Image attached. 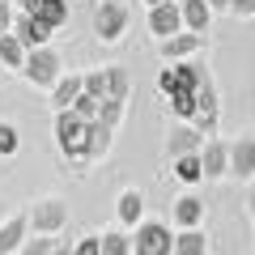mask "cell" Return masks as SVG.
Returning <instances> with one entry per match:
<instances>
[{
	"label": "cell",
	"mask_w": 255,
	"mask_h": 255,
	"mask_svg": "<svg viewBox=\"0 0 255 255\" xmlns=\"http://www.w3.org/2000/svg\"><path fill=\"white\" fill-rule=\"evenodd\" d=\"M85 140H90V124L77 111H55V145L64 157L85 162Z\"/></svg>",
	"instance_id": "6da1fadb"
},
{
	"label": "cell",
	"mask_w": 255,
	"mask_h": 255,
	"mask_svg": "<svg viewBox=\"0 0 255 255\" xmlns=\"http://www.w3.org/2000/svg\"><path fill=\"white\" fill-rule=\"evenodd\" d=\"M85 94L90 98H128V73L119 64H107V68H94L85 73Z\"/></svg>",
	"instance_id": "7a4b0ae2"
},
{
	"label": "cell",
	"mask_w": 255,
	"mask_h": 255,
	"mask_svg": "<svg viewBox=\"0 0 255 255\" xmlns=\"http://www.w3.org/2000/svg\"><path fill=\"white\" fill-rule=\"evenodd\" d=\"M132 255H174V234L162 221H140L132 238Z\"/></svg>",
	"instance_id": "3957f363"
},
{
	"label": "cell",
	"mask_w": 255,
	"mask_h": 255,
	"mask_svg": "<svg viewBox=\"0 0 255 255\" xmlns=\"http://www.w3.org/2000/svg\"><path fill=\"white\" fill-rule=\"evenodd\" d=\"M128 30V4H119V0H102L98 9H94V34L102 38V43H119Z\"/></svg>",
	"instance_id": "277c9868"
},
{
	"label": "cell",
	"mask_w": 255,
	"mask_h": 255,
	"mask_svg": "<svg viewBox=\"0 0 255 255\" xmlns=\"http://www.w3.org/2000/svg\"><path fill=\"white\" fill-rule=\"evenodd\" d=\"M21 73H26V81L30 85H55L60 81V55L51 51V47H34V51H26V68H21Z\"/></svg>",
	"instance_id": "5b68a950"
},
{
	"label": "cell",
	"mask_w": 255,
	"mask_h": 255,
	"mask_svg": "<svg viewBox=\"0 0 255 255\" xmlns=\"http://www.w3.org/2000/svg\"><path fill=\"white\" fill-rule=\"evenodd\" d=\"M26 217H30V226H34V234H60V230L68 226V204L55 200V196H47V200H38Z\"/></svg>",
	"instance_id": "8992f818"
},
{
	"label": "cell",
	"mask_w": 255,
	"mask_h": 255,
	"mask_svg": "<svg viewBox=\"0 0 255 255\" xmlns=\"http://www.w3.org/2000/svg\"><path fill=\"white\" fill-rule=\"evenodd\" d=\"M204 43H209V34L179 30V34H170V38H157V51H162V60H187V55H196Z\"/></svg>",
	"instance_id": "52a82bcc"
},
{
	"label": "cell",
	"mask_w": 255,
	"mask_h": 255,
	"mask_svg": "<svg viewBox=\"0 0 255 255\" xmlns=\"http://www.w3.org/2000/svg\"><path fill=\"white\" fill-rule=\"evenodd\" d=\"M149 30H153L157 38H170L183 30V13H179V0H162V4H153L149 9Z\"/></svg>",
	"instance_id": "ba28073f"
},
{
	"label": "cell",
	"mask_w": 255,
	"mask_h": 255,
	"mask_svg": "<svg viewBox=\"0 0 255 255\" xmlns=\"http://www.w3.org/2000/svg\"><path fill=\"white\" fill-rule=\"evenodd\" d=\"M13 34L21 38V47H26V51H34V47H47L51 26H47V21H38L34 13H17V17H13Z\"/></svg>",
	"instance_id": "9c48e42d"
},
{
	"label": "cell",
	"mask_w": 255,
	"mask_h": 255,
	"mask_svg": "<svg viewBox=\"0 0 255 255\" xmlns=\"http://www.w3.org/2000/svg\"><path fill=\"white\" fill-rule=\"evenodd\" d=\"M200 81H209V73H204L200 64H170V68H162V77H157L162 94L183 90V85H200Z\"/></svg>",
	"instance_id": "30bf717a"
},
{
	"label": "cell",
	"mask_w": 255,
	"mask_h": 255,
	"mask_svg": "<svg viewBox=\"0 0 255 255\" xmlns=\"http://www.w3.org/2000/svg\"><path fill=\"white\" fill-rule=\"evenodd\" d=\"M200 166H204V179H221V174H230V145L217 136L204 140L200 149Z\"/></svg>",
	"instance_id": "8fae6325"
},
{
	"label": "cell",
	"mask_w": 255,
	"mask_h": 255,
	"mask_svg": "<svg viewBox=\"0 0 255 255\" xmlns=\"http://www.w3.org/2000/svg\"><path fill=\"white\" fill-rule=\"evenodd\" d=\"M166 149H170V162L174 157H187V153H200L204 149V132L196 124H179L170 132V140H166Z\"/></svg>",
	"instance_id": "7c38bea8"
},
{
	"label": "cell",
	"mask_w": 255,
	"mask_h": 255,
	"mask_svg": "<svg viewBox=\"0 0 255 255\" xmlns=\"http://www.w3.org/2000/svg\"><path fill=\"white\" fill-rule=\"evenodd\" d=\"M230 174H238V179L255 174V136H238L230 145Z\"/></svg>",
	"instance_id": "4fadbf2b"
},
{
	"label": "cell",
	"mask_w": 255,
	"mask_h": 255,
	"mask_svg": "<svg viewBox=\"0 0 255 255\" xmlns=\"http://www.w3.org/2000/svg\"><path fill=\"white\" fill-rule=\"evenodd\" d=\"M26 234H30V217H26V213L9 217L4 226H0V255H13V251H21Z\"/></svg>",
	"instance_id": "5bb4252c"
},
{
	"label": "cell",
	"mask_w": 255,
	"mask_h": 255,
	"mask_svg": "<svg viewBox=\"0 0 255 255\" xmlns=\"http://www.w3.org/2000/svg\"><path fill=\"white\" fill-rule=\"evenodd\" d=\"M179 13H183V30H191V34H209L213 9L204 4V0H179Z\"/></svg>",
	"instance_id": "9a60e30c"
},
{
	"label": "cell",
	"mask_w": 255,
	"mask_h": 255,
	"mask_svg": "<svg viewBox=\"0 0 255 255\" xmlns=\"http://www.w3.org/2000/svg\"><path fill=\"white\" fill-rule=\"evenodd\" d=\"M85 94V77H77V73H68V77H60V81L51 85V102H55V111H68L77 98Z\"/></svg>",
	"instance_id": "2e32d148"
},
{
	"label": "cell",
	"mask_w": 255,
	"mask_h": 255,
	"mask_svg": "<svg viewBox=\"0 0 255 255\" xmlns=\"http://www.w3.org/2000/svg\"><path fill=\"white\" fill-rule=\"evenodd\" d=\"M111 136H115V128H107V124L94 119V124H90V140H85V162L107 157V153H111Z\"/></svg>",
	"instance_id": "e0dca14e"
},
{
	"label": "cell",
	"mask_w": 255,
	"mask_h": 255,
	"mask_svg": "<svg viewBox=\"0 0 255 255\" xmlns=\"http://www.w3.org/2000/svg\"><path fill=\"white\" fill-rule=\"evenodd\" d=\"M174 221H179L183 230H196L204 221V200L200 196H179V200H174Z\"/></svg>",
	"instance_id": "ac0fdd59"
},
{
	"label": "cell",
	"mask_w": 255,
	"mask_h": 255,
	"mask_svg": "<svg viewBox=\"0 0 255 255\" xmlns=\"http://www.w3.org/2000/svg\"><path fill=\"white\" fill-rule=\"evenodd\" d=\"M0 64L4 68H26V47H21V38L13 34H0Z\"/></svg>",
	"instance_id": "d6986e66"
},
{
	"label": "cell",
	"mask_w": 255,
	"mask_h": 255,
	"mask_svg": "<svg viewBox=\"0 0 255 255\" xmlns=\"http://www.w3.org/2000/svg\"><path fill=\"white\" fill-rule=\"evenodd\" d=\"M174 255H209V238L200 230H179L174 234Z\"/></svg>",
	"instance_id": "ffe728a7"
},
{
	"label": "cell",
	"mask_w": 255,
	"mask_h": 255,
	"mask_svg": "<svg viewBox=\"0 0 255 255\" xmlns=\"http://www.w3.org/2000/svg\"><path fill=\"white\" fill-rule=\"evenodd\" d=\"M140 213H145V196L140 191H124L119 196V221L124 226H140Z\"/></svg>",
	"instance_id": "44dd1931"
},
{
	"label": "cell",
	"mask_w": 255,
	"mask_h": 255,
	"mask_svg": "<svg viewBox=\"0 0 255 255\" xmlns=\"http://www.w3.org/2000/svg\"><path fill=\"white\" fill-rule=\"evenodd\" d=\"M34 17H38V21H47L51 30H60L64 21H68V4H64V0H38Z\"/></svg>",
	"instance_id": "7402d4cb"
},
{
	"label": "cell",
	"mask_w": 255,
	"mask_h": 255,
	"mask_svg": "<svg viewBox=\"0 0 255 255\" xmlns=\"http://www.w3.org/2000/svg\"><path fill=\"white\" fill-rule=\"evenodd\" d=\"M166 98H170V111H174L179 119H191V115H196V85H183V90H170Z\"/></svg>",
	"instance_id": "603a6c76"
},
{
	"label": "cell",
	"mask_w": 255,
	"mask_h": 255,
	"mask_svg": "<svg viewBox=\"0 0 255 255\" xmlns=\"http://www.w3.org/2000/svg\"><path fill=\"white\" fill-rule=\"evenodd\" d=\"M174 179H183V183H200V179H204V166H200V153L174 157Z\"/></svg>",
	"instance_id": "cb8c5ba5"
},
{
	"label": "cell",
	"mask_w": 255,
	"mask_h": 255,
	"mask_svg": "<svg viewBox=\"0 0 255 255\" xmlns=\"http://www.w3.org/2000/svg\"><path fill=\"white\" fill-rule=\"evenodd\" d=\"M98 238H102V255H132V238L119 234V230H107Z\"/></svg>",
	"instance_id": "d4e9b609"
},
{
	"label": "cell",
	"mask_w": 255,
	"mask_h": 255,
	"mask_svg": "<svg viewBox=\"0 0 255 255\" xmlns=\"http://www.w3.org/2000/svg\"><path fill=\"white\" fill-rule=\"evenodd\" d=\"M119 119H124V98H102L98 102V124L119 128Z\"/></svg>",
	"instance_id": "484cf974"
},
{
	"label": "cell",
	"mask_w": 255,
	"mask_h": 255,
	"mask_svg": "<svg viewBox=\"0 0 255 255\" xmlns=\"http://www.w3.org/2000/svg\"><path fill=\"white\" fill-rule=\"evenodd\" d=\"M55 243H60V238H51V234L26 238V243H21V255H55Z\"/></svg>",
	"instance_id": "4316f807"
},
{
	"label": "cell",
	"mask_w": 255,
	"mask_h": 255,
	"mask_svg": "<svg viewBox=\"0 0 255 255\" xmlns=\"http://www.w3.org/2000/svg\"><path fill=\"white\" fill-rule=\"evenodd\" d=\"M21 149V136H17V128L13 124H0V157H13Z\"/></svg>",
	"instance_id": "83f0119b"
},
{
	"label": "cell",
	"mask_w": 255,
	"mask_h": 255,
	"mask_svg": "<svg viewBox=\"0 0 255 255\" xmlns=\"http://www.w3.org/2000/svg\"><path fill=\"white\" fill-rule=\"evenodd\" d=\"M68 111H77V115H81L85 124H94V119H98V98H90V94H81V98H77V102H73Z\"/></svg>",
	"instance_id": "f1b7e54d"
},
{
	"label": "cell",
	"mask_w": 255,
	"mask_h": 255,
	"mask_svg": "<svg viewBox=\"0 0 255 255\" xmlns=\"http://www.w3.org/2000/svg\"><path fill=\"white\" fill-rule=\"evenodd\" d=\"M73 255H102V238H98V234H90V238H81V243L73 247Z\"/></svg>",
	"instance_id": "f546056e"
},
{
	"label": "cell",
	"mask_w": 255,
	"mask_h": 255,
	"mask_svg": "<svg viewBox=\"0 0 255 255\" xmlns=\"http://www.w3.org/2000/svg\"><path fill=\"white\" fill-rule=\"evenodd\" d=\"M13 30V0H0V34Z\"/></svg>",
	"instance_id": "4dcf8cb0"
},
{
	"label": "cell",
	"mask_w": 255,
	"mask_h": 255,
	"mask_svg": "<svg viewBox=\"0 0 255 255\" xmlns=\"http://www.w3.org/2000/svg\"><path fill=\"white\" fill-rule=\"evenodd\" d=\"M230 13L234 17H255V0H230Z\"/></svg>",
	"instance_id": "1f68e13d"
},
{
	"label": "cell",
	"mask_w": 255,
	"mask_h": 255,
	"mask_svg": "<svg viewBox=\"0 0 255 255\" xmlns=\"http://www.w3.org/2000/svg\"><path fill=\"white\" fill-rule=\"evenodd\" d=\"M204 4H209L213 13H230V0H204Z\"/></svg>",
	"instance_id": "d6a6232c"
},
{
	"label": "cell",
	"mask_w": 255,
	"mask_h": 255,
	"mask_svg": "<svg viewBox=\"0 0 255 255\" xmlns=\"http://www.w3.org/2000/svg\"><path fill=\"white\" fill-rule=\"evenodd\" d=\"M13 4H17L21 13H34V9H38V0H13Z\"/></svg>",
	"instance_id": "836d02e7"
},
{
	"label": "cell",
	"mask_w": 255,
	"mask_h": 255,
	"mask_svg": "<svg viewBox=\"0 0 255 255\" xmlns=\"http://www.w3.org/2000/svg\"><path fill=\"white\" fill-rule=\"evenodd\" d=\"M55 255H73V251H68V243H64V238H60V243H55Z\"/></svg>",
	"instance_id": "e575fe53"
},
{
	"label": "cell",
	"mask_w": 255,
	"mask_h": 255,
	"mask_svg": "<svg viewBox=\"0 0 255 255\" xmlns=\"http://www.w3.org/2000/svg\"><path fill=\"white\" fill-rule=\"evenodd\" d=\"M251 221H255V191H251Z\"/></svg>",
	"instance_id": "d590c367"
},
{
	"label": "cell",
	"mask_w": 255,
	"mask_h": 255,
	"mask_svg": "<svg viewBox=\"0 0 255 255\" xmlns=\"http://www.w3.org/2000/svg\"><path fill=\"white\" fill-rule=\"evenodd\" d=\"M145 4H149V9H153V4H162V0H145Z\"/></svg>",
	"instance_id": "8d00e7d4"
}]
</instances>
